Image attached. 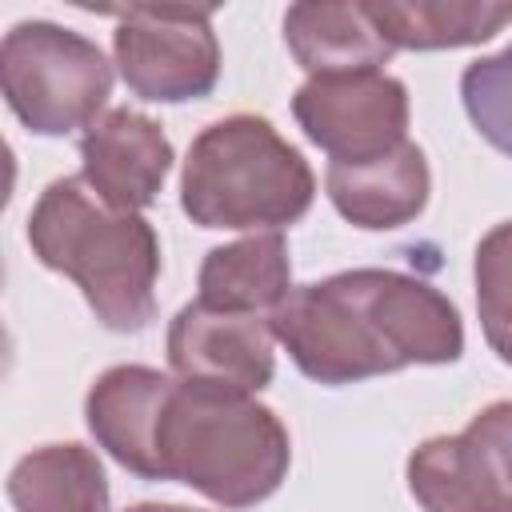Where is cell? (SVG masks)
Masks as SVG:
<instances>
[{"label":"cell","mask_w":512,"mask_h":512,"mask_svg":"<svg viewBox=\"0 0 512 512\" xmlns=\"http://www.w3.org/2000/svg\"><path fill=\"white\" fill-rule=\"evenodd\" d=\"M296 120L332 164H364L404 144L408 96L404 84L384 72H328L312 76L296 100Z\"/></svg>","instance_id":"obj_8"},{"label":"cell","mask_w":512,"mask_h":512,"mask_svg":"<svg viewBox=\"0 0 512 512\" xmlns=\"http://www.w3.org/2000/svg\"><path fill=\"white\" fill-rule=\"evenodd\" d=\"M176 380L124 364L104 372L92 392H88V428L92 436L136 476L164 480L160 476V452H156V432L164 420V404L172 396Z\"/></svg>","instance_id":"obj_11"},{"label":"cell","mask_w":512,"mask_h":512,"mask_svg":"<svg viewBox=\"0 0 512 512\" xmlns=\"http://www.w3.org/2000/svg\"><path fill=\"white\" fill-rule=\"evenodd\" d=\"M464 112L476 132L504 156H512V44L496 56H484L460 76Z\"/></svg>","instance_id":"obj_18"},{"label":"cell","mask_w":512,"mask_h":512,"mask_svg":"<svg viewBox=\"0 0 512 512\" xmlns=\"http://www.w3.org/2000/svg\"><path fill=\"white\" fill-rule=\"evenodd\" d=\"M116 60L128 88L144 100H196L216 84L220 52L208 32L212 8H112Z\"/></svg>","instance_id":"obj_7"},{"label":"cell","mask_w":512,"mask_h":512,"mask_svg":"<svg viewBox=\"0 0 512 512\" xmlns=\"http://www.w3.org/2000/svg\"><path fill=\"white\" fill-rule=\"evenodd\" d=\"M160 476L248 508L272 496L288 472V432L248 392L184 380L164 404L156 432Z\"/></svg>","instance_id":"obj_3"},{"label":"cell","mask_w":512,"mask_h":512,"mask_svg":"<svg viewBox=\"0 0 512 512\" xmlns=\"http://www.w3.org/2000/svg\"><path fill=\"white\" fill-rule=\"evenodd\" d=\"M328 196L356 228H400L428 200V164L416 144L364 164H328Z\"/></svg>","instance_id":"obj_12"},{"label":"cell","mask_w":512,"mask_h":512,"mask_svg":"<svg viewBox=\"0 0 512 512\" xmlns=\"http://www.w3.org/2000/svg\"><path fill=\"white\" fill-rule=\"evenodd\" d=\"M284 36L304 68L328 72H376L392 44L368 20L364 4H300L284 16Z\"/></svg>","instance_id":"obj_13"},{"label":"cell","mask_w":512,"mask_h":512,"mask_svg":"<svg viewBox=\"0 0 512 512\" xmlns=\"http://www.w3.org/2000/svg\"><path fill=\"white\" fill-rule=\"evenodd\" d=\"M28 244L40 264L76 280L112 332H140L156 312L160 244L144 216L96 196L84 176L52 180L28 216Z\"/></svg>","instance_id":"obj_2"},{"label":"cell","mask_w":512,"mask_h":512,"mask_svg":"<svg viewBox=\"0 0 512 512\" xmlns=\"http://www.w3.org/2000/svg\"><path fill=\"white\" fill-rule=\"evenodd\" d=\"M272 336L320 384H348L404 364H448L464 348L456 308L424 280L360 268L288 292Z\"/></svg>","instance_id":"obj_1"},{"label":"cell","mask_w":512,"mask_h":512,"mask_svg":"<svg viewBox=\"0 0 512 512\" xmlns=\"http://www.w3.org/2000/svg\"><path fill=\"white\" fill-rule=\"evenodd\" d=\"M124 512H192V508H176V504H132Z\"/></svg>","instance_id":"obj_19"},{"label":"cell","mask_w":512,"mask_h":512,"mask_svg":"<svg viewBox=\"0 0 512 512\" xmlns=\"http://www.w3.org/2000/svg\"><path fill=\"white\" fill-rule=\"evenodd\" d=\"M312 172L264 116L204 128L184 160L180 200L204 228H280L308 212Z\"/></svg>","instance_id":"obj_4"},{"label":"cell","mask_w":512,"mask_h":512,"mask_svg":"<svg viewBox=\"0 0 512 512\" xmlns=\"http://www.w3.org/2000/svg\"><path fill=\"white\" fill-rule=\"evenodd\" d=\"M168 360L184 380L224 384L236 392L272 380V324L256 312H220L184 304L168 328Z\"/></svg>","instance_id":"obj_9"},{"label":"cell","mask_w":512,"mask_h":512,"mask_svg":"<svg viewBox=\"0 0 512 512\" xmlns=\"http://www.w3.org/2000/svg\"><path fill=\"white\" fill-rule=\"evenodd\" d=\"M428 512H512V400L484 408L460 436H436L408 460Z\"/></svg>","instance_id":"obj_6"},{"label":"cell","mask_w":512,"mask_h":512,"mask_svg":"<svg viewBox=\"0 0 512 512\" xmlns=\"http://www.w3.org/2000/svg\"><path fill=\"white\" fill-rule=\"evenodd\" d=\"M476 308L488 344L512 364V220L496 224L476 248Z\"/></svg>","instance_id":"obj_17"},{"label":"cell","mask_w":512,"mask_h":512,"mask_svg":"<svg viewBox=\"0 0 512 512\" xmlns=\"http://www.w3.org/2000/svg\"><path fill=\"white\" fill-rule=\"evenodd\" d=\"M8 500L20 512H108V484L88 448L48 444L12 468Z\"/></svg>","instance_id":"obj_15"},{"label":"cell","mask_w":512,"mask_h":512,"mask_svg":"<svg viewBox=\"0 0 512 512\" xmlns=\"http://www.w3.org/2000/svg\"><path fill=\"white\" fill-rule=\"evenodd\" d=\"M0 84L8 108L40 136H64L96 120L112 88L104 52L56 24L24 20L4 36Z\"/></svg>","instance_id":"obj_5"},{"label":"cell","mask_w":512,"mask_h":512,"mask_svg":"<svg viewBox=\"0 0 512 512\" xmlns=\"http://www.w3.org/2000/svg\"><path fill=\"white\" fill-rule=\"evenodd\" d=\"M392 48H456L496 36L512 4H364Z\"/></svg>","instance_id":"obj_16"},{"label":"cell","mask_w":512,"mask_h":512,"mask_svg":"<svg viewBox=\"0 0 512 512\" xmlns=\"http://www.w3.org/2000/svg\"><path fill=\"white\" fill-rule=\"evenodd\" d=\"M80 156L84 180L96 188V196L120 212H132L156 200L172 164V144L148 116L116 108L84 132Z\"/></svg>","instance_id":"obj_10"},{"label":"cell","mask_w":512,"mask_h":512,"mask_svg":"<svg viewBox=\"0 0 512 512\" xmlns=\"http://www.w3.org/2000/svg\"><path fill=\"white\" fill-rule=\"evenodd\" d=\"M288 276V248L276 232L212 248L200 268V304L220 312L276 308L288 296Z\"/></svg>","instance_id":"obj_14"}]
</instances>
